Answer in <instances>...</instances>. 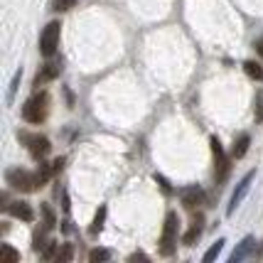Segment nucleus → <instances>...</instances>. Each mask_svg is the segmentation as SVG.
I'll list each match as a JSON object with an SVG mask.
<instances>
[{
	"mask_svg": "<svg viewBox=\"0 0 263 263\" xmlns=\"http://www.w3.org/2000/svg\"><path fill=\"white\" fill-rule=\"evenodd\" d=\"M8 212H10L15 219H20V221H32L34 219V209L30 202H12V204H8Z\"/></svg>",
	"mask_w": 263,
	"mask_h": 263,
	"instance_id": "10",
	"label": "nucleus"
},
{
	"mask_svg": "<svg viewBox=\"0 0 263 263\" xmlns=\"http://www.w3.org/2000/svg\"><path fill=\"white\" fill-rule=\"evenodd\" d=\"M57 253H59V243L57 241H49L47 249L42 251V258H47V261H57Z\"/></svg>",
	"mask_w": 263,
	"mask_h": 263,
	"instance_id": "24",
	"label": "nucleus"
},
{
	"mask_svg": "<svg viewBox=\"0 0 263 263\" xmlns=\"http://www.w3.org/2000/svg\"><path fill=\"white\" fill-rule=\"evenodd\" d=\"M249 145H251L249 133H239V136L234 138V145H231V160H241L249 153Z\"/></svg>",
	"mask_w": 263,
	"mask_h": 263,
	"instance_id": "12",
	"label": "nucleus"
},
{
	"mask_svg": "<svg viewBox=\"0 0 263 263\" xmlns=\"http://www.w3.org/2000/svg\"><path fill=\"white\" fill-rule=\"evenodd\" d=\"M0 256H3L8 263H17V261H20V251H15L10 243H3V246H0Z\"/></svg>",
	"mask_w": 263,
	"mask_h": 263,
	"instance_id": "18",
	"label": "nucleus"
},
{
	"mask_svg": "<svg viewBox=\"0 0 263 263\" xmlns=\"http://www.w3.org/2000/svg\"><path fill=\"white\" fill-rule=\"evenodd\" d=\"M177 231H180V217H177V212H167L165 227H162V236H160V253L162 256H172V253H175Z\"/></svg>",
	"mask_w": 263,
	"mask_h": 263,
	"instance_id": "2",
	"label": "nucleus"
},
{
	"mask_svg": "<svg viewBox=\"0 0 263 263\" xmlns=\"http://www.w3.org/2000/svg\"><path fill=\"white\" fill-rule=\"evenodd\" d=\"M253 246H256V239H253V236H246V239L239 243V249L231 253V263H241L243 258H249L253 251Z\"/></svg>",
	"mask_w": 263,
	"mask_h": 263,
	"instance_id": "13",
	"label": "nucleus"
},
{
	"mask_svg": "<svg viewBox=\"0 0 263 263\" xmlns=\"http://www.w3.org/2000/svg\"><path fill=\"white\" fill-rule=\"evenodd\" d=\"M47 231H49L47 227H45V229L34 231V236H32V249H34V251H45V249H47V243H49V241H47Z\"/></svg>",
	"mask_w": 263,
	"mask_h": 263,
	"instance_id": "15",
	"label": "nucleus"
},
{
	"mask_svg": "<svg viewBox=\"0 0 263 263\" xmlns=\"http://www.w3.org/2000/svg\"><path fill=\"white\" fill-rule=\"evenodd\" d=\"M224 243H227V241H224V239H219L217 243H214V246H212V249H209V251L204 253V263H212V261H214V258H217L219 253H221V249H224Z\"/></svg>",
	"mask_w": 263,
	"mask_h": 263,
	"instance_id": "22",
	"label": "nucleus"
},
{
	"mask_svg": "<svg viewBox=\"0 0 263 263\" xmlns=\"http://www.w3.org/2000/svg\"><path fill=\"white\" fill-rule=\"evenodd\" d=\"M74 258V249H71V243H62L59 246V253H57V263H67Z\"/></svg>",
	"mask_w": 263,
	"mask_h": 263,
	"instance_id": "20",
	"label": "nucleus"
},
{
	"mask_svg": "<svg viewBox=\"0 0 263 263\" xmlns=\"http://www.w3.org/2000/svg\"><path fill=\"white\" fill-rule=\"evenodd\" d=\"M20 79H23V69H17V71H15V77H12V81H10V89H8V96H5L8 106H10L12 99H15V91H17V86H20Z\"/></svg>",
	"mask_w": 263,
	"mask_h": 263,
	"instance_id": "19",
	"label": "nucleus"
},
{
	"mask_svg": "<svg viewBox=\"0 0 263 263\" xmlns=\"http://www.w3.org/2000/svg\"><path fill=\"white\" fill-rule=\"evenodd\" d=\"M243 71L256 81H263V64L261 62H256V59H249V62H243Z\"/></svg>",
	"mask_w": 263,
	"mask_h": 263,
	"instance_id": "14",
	"label": "nucleus"
},
{
	"mask_svg": "<svg viewBox=\"0 0 263 263\" xmlns=\"http://www.w3.org/2000/svg\"><path fill=\"white\" fill-rule=\"evenodd\" d=\"M111 258V251H106V249H93L89 253V261L91 263H101V261H108Z\"/></svg>",
	"mask_w": 263,
	"mask_h": 263,
	"instance_id": "25",
	"label": "nucleus"
},
{
	"mask_svg": "<svg viewBox=\"0 0 263 263\" xmlns=\"http://www.w3.org/2000/svg\"><path fill=\"white\" fill-rule=\"evenodd\" d=\"M153 177H155V182L160 184V190H162V192H165V195L170 197V195H172V187H170V182H167V180H165V177H162V175H158V172H155V175H153Z\"/></svg>",
	"mask_w": 263,
	"mask_h": 263,
	"instance_id": "26",
	"label": "nucleus"
},
{
	"mask_svg": "<svg viewBox=\"0 0 263 263\" xmlns=\"http://www.w3.org/2000/svg\"><path fill=\"white\" fill-rule=\"evenodd\" d=\"M202 231H204V217H202V214H195V219H192V227H190V231L184 234L182 243H184V246H195L197 239L202 236Z\"/></svg>",
	"mask_w": 263,
	"mask_h": 263,
	"instance_id": "11",
	"label": "nucleus"
},
{
	"mask_svg": "<svg viewBox=\"0 0 263 263\" xmlns=\"http://www.w3.org/2000/svg\"><path fill=\"white\" fill-rule=\"evenodd\" d=\"M64 158H54V160L49 162V167H52V172H54V175H57V172H62V167H64Z\"/></svg>",
	"mask_w": 263,
	"mask_h": 263,
	"instance_id": "27",
	"label": "nucleus"
},
{
	"mask_svg": "<svg viewBox=\"0 0 263 263\" xmlns=\"http://www.w3.org/2000/svg\"><path fill=\"white\" fill-rule=\"evenodd\" d=\"M59 32H62V23H57V20H52L42 30V34H40V52H42V57L47 59L54 57V52L59 47Z\"/></svg>",
	"mask_w": 263,
	"mask_h": 263,
	"instance_id": "6",
	"label": "nucleus"
},
{
	"mask_svg": "<svg viewBox=\"0 0 263 263\" xmlns=\"http://www.w3.org/2000/svg\"><path fill=\"white\" fill-rule=\"evenodd\" d=\"M42 214H45V227L47 229H54L57 227V217H54V209L49 204H42Z\"/></svg>",
	"mask_w": 263,
	"mask_h": 263,
	"instance_id": "21",
	"label": "nucleus"
},
{
	"mask_svg": "<svg viewBox=\"0 0 263 263\" xmlns=\"http://www.w3.org/2000/svg\"><path fill=\"white\" fill-rule=\"evenodd\" d=\"M253 177H256V170L246 172V175L241 177V182L236 184V190H234V195H231V199H229V206H227V214H234V212H236V206H239L241 202H243V197L249 195V190H251Z\"/></svg>",
	"mask_w": 263,
	"mask_h": 263,
	"instance_id": "7",
	"label": "nucleus"
},
{
	"mask_svg": "<svg viewBox=\"0 0 263 263\" xmlns=\"http://www.w3.org/2000/svg\"><path fill=\"white\" fill-rule=\"evenodd\" d=\"M106 214H108V209H106V206H99V212H96V217H93V224H91V229H89V234H99V231L103 229Z\"/></svg>",
	"mask_w": 263,
	"mask_h": 263,
	"instance_id": "16",
	"label": "nucleus"
},
{
	"mask_svg": "<svg viewBox=\"0 0 263 263\" xmlns=\"http://www.w3.org/2000/svg\"><path fill=\"white\" fill-rule=\"evenodd\" d=\"M209 145H212V155H214V180L217 184H224L231 172V158L224 153V145L219 143L217 136L209 140Z\"/></svg>",
	"mask_w": 263,
	"mask_h": 263,
	"instance_id": "3",
	"label": "nucleus"
},
{
	"mask_svg": "<svg viewBox=\"0 0 263 263\" xmlns=\"http://www.w3.org/2000/svg\"><path fill=\"white\" fill-rule=\"evenodd\" d=\"M62 209H64V212H69V195L64 192V190H62Z\"/></svg>",
	"mask_w": 263,
	"mask_h": 263,
	"instance_id": "29",
	"label": "nucleus"
},
{
	"mask_svg": "<svg viewBox=\"0 0 263 263\" xmlns=\"http://www.w3.org/2000/svg\"><path fill=\"white\" fill-rule=\"evenodd\" d=\"M180 202L184 209H197L199 204H204V192L199 187H184L180 190Z\"/></svg>",
	"mask_w": 263,
	"mask_h": 263,
	"instance_id": "9",
	"label": "nucleus"
},
{
	"mask_svg": "<svg viewBox=\"0 0 263 263\" xmlns=\"http://www.w3.org/2000/svg\"><path fill=\"white\" fill-rule=\"evenodd\" d=\"M128 261H130V263H136V261H150V258L145 256V253H133V256H130Z\"/></svg>",
	"mask_w": 263,
	"mask_h": 263,
	"instance_id": "28",
	"label": "nucleus"
},
{
	"mask_svg": "<svg viewBox=\"0 0 263 263\" xmlns=\"http://www.w3.org/2000/svg\"><path fill=\"white\" fill-rule=\"evenodd\" d=\"M253 47H256V52H258V54H261V57H263V40H258V42H256V45H253Z\"/></svg>",
	"mask_w": 263,
	"mask_h": 263,
	"instance_id": "30",
	"label": "nucleus"
},
{
	"mask_svg": "<svg viewBox=\"0 0 263 263\" xmlns=\"http://www.w3.org/2000/svg\"><path fill=\"white\" fill-rule=\"evenodd\" d=\"M5 182L10 184L12 190H20V192H34L37 190V175L20 167H10L5 170Z\"/></svg>",
	"mask_w": 263,
	"mask_h": 263,
	"instance_id": "5",
	"label": "nucleus"
},
{
	"mask_svg": "<svg viewBox=\"0 0 263 263\" xmlns=\"http://www.w3.org/2000/svg\"><path fill=\"white\" fill-rule=\"evenodd\" d=\"M253 121H256V123H263V89L256 93V99H253Z\"/></svg>",
	"mask_w": 263,
	"mask_h": 263,
	"instance_id": "17",
	"label": "nucleus"
},
{
	"mask_svg": "<svg viewBox=\"0 0 263 263\" xmlns=\"http://www.w3.org/2000/svg\"><path fill=\"white\" fill-rule=\"evenodd\" d=\"M47 111H49V96L45 91L34 93L32 99H27L23 106V118L27 123H42L47 118Z\"/></svg>",
	"mask_w": 263,
	"mask_h": 263,
	"instance_id": "1",
	"label": "nucleus"
},
{
	"mask_svg": "<svg viewBox=\"0 0 263 263\" xmlns=\"http://www.w3.org/2000/svg\"><path fill=\"white\" fill-rule=\"evenodd\" d=\"M62 74V62H47L45 67H40V71L34 74V81H32V86H45V84H49V81H54Z\"/></svg>",
	"mask_w": 263,
	"mask_h": 263,
	"instance_id": "8",
	"label": "nucleus"
},
{
	"mask_svg": "<svg viewBox=\"0 0 263 263\" xmlns=\"http://www.w3.org/2000/svg\"><path fill=\"white\" fill-rule=\"evenodd\" d=\"M17 136H20V140L27 145V150H30V155H32L34 160H45L47 155L52 153V143H49V138L47 136H40V133H25V130H20Z\"/></svg>",
	"mask_w": 263,
	"mask_h": 263,
	"instance_id": "4",
	"label": "nucleus"
},
{
	"mask_svg": "<svg viewBox=\"0 0 263 263\" xmlns=\"http://www.w3.org/2000/svg\"><path fill=\"white\" fill-rule=\"evenodd\" d=\"M77 5V0H52V10L54 12H67Z\"/></svg>",
	"mask_w": 263,
	"mask_h": 263,
	"instance_id": "23",
	"label": "nucleus"
}]
</instances>
